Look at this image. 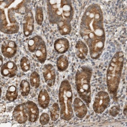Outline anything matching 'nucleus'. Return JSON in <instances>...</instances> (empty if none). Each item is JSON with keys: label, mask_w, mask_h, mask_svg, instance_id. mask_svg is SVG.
Here are the masks:
<instances>
[{"label": "nucleus", "mask_w": 127, "mask_h": 127, "mask_svg": "<svg viewBox=\"0 0 127 127\" xmlns=\"http://www.w3.org/2000/svg\"><path fill=\"white\" fill-rule=\"evenodd\" d=\"M103 20L102 10L97 4L89 6L81 17L79 34L93 60L98 59L104 48L106 34Z\"/></svg>", "instance_id": "f257e3e1"}, {"label": "nucleus", "mask_w": 127, "mask_h": 127, "mask_svg": "<svg viewBox=\"0 0 127 127\" xmlns=\"http://www.w3.org/2000/svg\"><path fill=\"white\" fill-rule=\"evenodd\" d=\"M28 120L31 123H35L39 119V109L37 104L32 101H28L25 103Z\"/></svg>", "instance_id": "ddd939ff"}, {"label": "nucleus", "mask_w": 127, "mask_h": 127, "mask_svg": "<svg viewBox=\"0 0 127 127\" xmlns=\"http://www.w3.org/2000/svg\"><path fill=\"white\" fill-rule=\"evenodd\" d=\"M18 96V93L17 88L15 86H10L6 93V98L9 102H14Z\"/></svg>", "instance_id": "aec40b11"}, {"label": "nucleus", "mask_w": 127, "mask_h": 127, "mask_svg": "<svg viewBox=\"0 0 127 127\" xmlns=\"http://www.w3.org/2000/svg\"><path fill=\"white\" fill-rule=\"evenodd\" d=\"M35 20L39 26H42L44 20L43 9L41 6L37 5L35 10Z\"/></svg>", "instance_id": "393cba45"}, {"label": "nucleus", "mask_w": 127, "mask_h": 127, "mask_svg": "<svg viewBox=\"0 0 127 127\" xmlns=\"http://www.w3.org/2000/svg\"><path fill=\"white\" fill-rule=\"evenodd\" d=\"M19 90L22 96L27 97L30 94L31 87L29 82L25 79H23L20 82L19 84Z\"/></svg>", "instance_id": "5701e85b"}, {"label": "nucleus", "mask_w": 127, "mask_h": 127, "mask_svg": "<svg viewBox=\"0 0 127 127\" xmlns=\"http://www.w3.org/2000/svg\"><path fill=\"white\" fill-rule=\"evenodd\" d=\"M12 115L14 120L17 123L20 124H25L28 120V115L25 103L17 105L13 110Z\"/></svg>", "instance_id": "f8f14e48"}, {"label": "nucleus", "mask_w": 127, "mask_h": 127, "mask_svg": "<svg viewBox=\"0 0 127 127\" xmlns=\"http://www.w3.org/2000/svg\"><path fill=\"white\" fill-rule=\"evenodd\" d=\"M20 66L24 72H28L31 68V63L30 60L26 57H23L20 60Z\"/></svg>", "instance_id": "a878e982"}, {"label": "nucleus", "mask_w": 127, "mask_h": 127, "mask_svg": "<svg viewBox=\"0 0 127 127\" xmlns=\"http://www.w3.org/2000/svg\"><path fill=\"white\" fill-rule=\"evenodd\" d=\"M110 102V98L108 93L105 91L98 92L95 96L93 109L94 111L97 114L103 113L109 106Z\"/></svg>", "instance_id": "6e6552de"}, {"label": "nucleus", "mask_w": 127, "mask_h": 127, "mask_svg": "<svg viewBox=\"0 0 127 127\" xmlns=\"http://www.w3.org/2000/svg\"><path fill=\"white\" fill-rule=\"evenodd\" d=\"M73 111L77 118L83 119L88 113L87 105L79 98H76L73 102Z\"/></svg>", "instance_id": "2eb2a0df"}, {"label": "nucleus", "mask_w": 127, "mask_h": 127, "mask_svg": "<svg viewBox=\"0 0 127 127\" xmlns=\"http://www.w3.org/2000/svg\"><path fill=\"white\" fill-rule=\"evenodd\" d=\"M17 46L15 42L12 40H6L3 42L1 52L3 56L8 59L13 58L16 54Z\"/></svg>", "instance_id": "9b49d317"}, {"label": "nucleus", "mask_w": 127, "mask_h": 127, "mask_svg": "<svg viewBox=\"0 0 127 127\" xmlns=\"http://www.w3.org/2000/svg\"><path fill=\"white\" fill-rule=\"evenodd\" d=\"M28 48L40 63L44 64L45 62L47 56L46 46L41 36L36 35L31 38L28 41Z\"/></svg>", "instance_id": "0eeeda50"}, {"label": "nucleus", "mask_w": 127, "mask_h": 127, "mask_svg": "<svg viewBox=\"0 0 127 127\" xmlns=\"http://www.w3.org/2000/svg\"><path fill=\"white\" fill-rule=\"evenodd\" d=\"M59 100L60 106V118L69 121L74 117L73 109V92L71 84L68 80L61 83L59 90Z\"/></svg>", "instance_id": "39448f33"}, {"label": "nucleus", "mask_w": 127, "mask_h": 127, "mask_svg": "<svg viewBox=\"0 0 127 127\" xmlns=\"http://www.w3.org/2000/svg\"><path fill=\"white\" fill-rule=\"evenodd\" d=\"M3 65V57L1 56V67H2Z\"/></svg>", "instance_id": "c756f323"}, {"label": "nucleus", "mask_w": 127, "mask_h": 127, "mask_svg": "<svg viewBox=\"0 0 127 127\" xmlns=\"http://www.w3.org/2000/svg\"><path fill=\"white\" fill-rule=\"evenodd\" d=\"M39 121L42 125L44 126L47 125L50 121V116L49 114L45 112L42 113L40 117Z\"/></svg>", "instance_id": "bb28decb"}, {"label": "nucleus", "mask_w": 127, "mask_h": 127, "mask_svg": "<svg viewBox=\"0 0 127 127\" xmlns=\"http://www.w3.org/2000/svg\"><path fill=\"white\" fill-rule=\"evenodd\" d=\"M18 72V68L16 64L11 61L4 64L1 67V74L5 77L11 78L15 76Z\"/></svg>", "instance_id": "4468645a"}, {"label": "nucleus", "mask_w": 127, "mask_h": 127, "mask_svg": "<svg viewBox=\"0 0 127 127\" xmlns=\"http://www.w3.org/2000/svg\"><path fill=\"white\" fill-rule=\"evenodd\" d=\"M60 34L62 36H66L70 34L72 30L71 23L61 22L57 25Z\"/></svg>", "instance_id": "412c9836"}, {"label": "nucleus", "mask_w": 127, "mask_h": 127, "mask_svg": "<svg viewBox=\"0 0 127 127\" xmlns=\"http://www.w3.org/2000/svg\"><path fill=\"white\" fill-rule=\"evenodd\" d=\"M93 74V69L84 65L80 67L75 74V85L77 92L81 99L86 103L88 107L92 101L91 80Z\"/></svg>", "instance_id": "20e7f679"}, {"label": "nucleus", "mask_w": 127, "mask_h": 127, "mask_svg": "<svg viewBox=\"0 0 127 127\" xmlns=\"http://www.w3.org/2000/svg\"><path fill=\"white\" fill-rule=\"evenodd\" d=\"M124 64V52L121 51L116 52L109 62L106 72V84L108 91L113 100L115 102L118 100V91Z\"/></svg>", "instance_id": "f03ea898"}, {"label": "nucleus", "mask_w": 127, "mask_h": 127, "mask_svg": "<svg viewBox=\"0 0 127 127\" xmlns=\"http://www.w3.org/2000/svg\"><path fill=\"white\" fill-rule=\"evenodd\" d=\"M120 111V107L119 105H114L112 106L109 110V114L115 117L117 116Z\"/></svg>", "instance_id": "cd10ccee"}, {"label": "nucleus", "mask_w": 127, "mask_h": 127, "mask_svg": "<svg viewBox=\"0 0 127 127\" xmlns=\"http://www.w3.org/2000/svg\"><path fill=\"white\" fill-rule=\"evenodd\" d=\"M23 27L25 37H28L33 34L34 30V18L31 9L27 7L25 9Z\"/></svg>", "instance_id": "1a4fd4ad"}, {"label": "nucleus", "mask_w": 127, "mask_h": 127, "mask_svg": "<svg viewBox=\"0 0 127 127\" xmlns=\"http://www.w3.org/2000/svg\"><path fill=\"white\" fill-rule=\"evenodd\" d=\"M38 102L39 106L43 108H47L50 102V96L48 92L45 89H42L38 95Z\"/></svg>", "instance_id": "a211bd4d"}, {"label": "nucleus", "mask_w": 127, "mask_h": 127, "mask_svg": "<svg viewBox=\"0 0 127 127\" xmlns=\"http://www.w3.org/2000/svg\"><path fill=\"white\" fill-rule=\"evenodd\" d=\"M89 48L85 42L79 40L76 42L75 51L76 56L81 60H84L87 57L89 53Z\"/></svg>", "instance_id": "f3484780"}, {"label": "nucleus", "mask_w": 127, "mask_h": 127, "mask_svg": "<svg viewBox=\"0 0 127 127\" xmlns=\"http://www.w3.org/2000/svg\"><path fill=\"white\" fill-rule=\"evenodd\" d=\"M6 106L4 104L1 103V113H2L3 112H4L6 111Z\"/></svg>", "instance_id": "c85d7f7f"}, {"label": "nucleus", "mask_w": 127, "mask_h": 127, "mask_svg": "<svg viewBox=\"0 0 127 127\" xmlns=\"http://www.w3.org/2000/svg\"><path fill=\"white\" fill-rule=\"evenodd\" d=\"M70 48L69 40L65 38L57 39L54 43V48L59 54H64L68 51Z\"/></svg>", "instance_id": "dca6fc26"}, {"label": "nucleus", "mask_w": 127, "mask_h": 127, "mask_svg": "<svg viewBox=\"0 0 127 127\" xmlns=\"http://www.w3.org/2000/svg\"><path fill=\"white\" fill-rule=\"evenodd\" d=\"M42 74L45 82L49 87L55 85L56 80V72L54 66L50 64L45 65L42 68Z\"/></svg>", "instance_id": "9d476101"}, {"label": "nucleus", "mask_w": 127, "mask_h": 127, "mask_svg": "<svg viewBox=\"0 0 127 127\" xmlns=\"http://www.w3.org/2000/svg\"><path fill=\"white\" fill-rule=\"evenodd\" d=\"M123 113H124V114L125 115H126V114H127V108H126V106H125V107L124 108V111H123Z\"/></svg>", "instance_id": "7c9ffc66"}, {"label": "nucleus", "mask_w": 127, "mask_h": 127, "mask_svg": "<svg viewBox=\"0 0 127 127\" xmlns=\"http://www.w3.org/2000/svg\"><path fill=\"white\" fill-rule=\"evenodd\" d=\"M1 11V25L0 30L1 32L11 35L16 34L19 30V26L15 17L16 9L11 8L7 10L6 14L5 9L0 8Z\"/></svg>", "instance_id": "423d86ee"}, {"label": "nucleus", "mask_w": 127, "mask_h": 127, "mask_svg": "<svg viewBox=\"0 0 127 127\" xmlns=\"http://www.w3.org/2000/svg\"><path fill=\"white\" fill-rule=\"evenodd\" d=\"M69 65L68 59L66 56L62 55L57 60V67L59 71L64 72L66 71Z\"/></svg>", "instance_id": "6ab92c4d"}, {"label": "nucleus", "mask_w": 127, "mask_h": 127, "mask_svg": "<svg viewBox=\"0 0 127 127\" xmlns=\"http://www.w3.org/2000/svg\"><path fill=\"white\" fill-rule=\"evenodd\" d=\"M60 107L57 103H55L52 105L50 111V119L52 121L56 122L60 115Z\"/></svg>", "instance_id": "4be33fe9"}, {"label": "nucleus", "mask_w": 127, "mask_h": 127, "mask_svg": "<svg viewBox=\"0 0 127 127\" xmlns=\"http://www.w3.org/2000/svg\"><path fill=\"white\" fill-rule=\"evenodd\" d=\"M30 82L31 86L37 89L39 88L40 86V77L38 72L34 71L31 73L30 77Z\"/></svg>", "instance_id": "b1692460"}, {"label": "nucleus", "mask_w": 127, "mask_h": 127, "mask_svg": "<svg viewBox=\"0 0 127 127\" xmlns=\"http://www.w3.org/2000/svg\"><path fill=\"white\" fill-rule=\"evenodd\" d=\"M47 13L49 23L58 25L61 22L71 23L74 16V9L71 1H47Z\"/></svg>", "instance_id": "7ed1b4c3"}]
</instances>
